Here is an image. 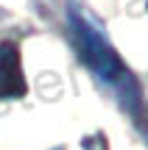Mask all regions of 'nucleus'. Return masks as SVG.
<instances>
[{"label": "nucleus", "instance_id": "obj_1", "mask_svg": "<svg viewBox=\"0 0 148 150\" xmlns=\"http://www.w3.org/2000/svg\"><path fill=\"white\" fill-rule=\"evenodd\" d=\"M76 36H78L81 56L87 59V64L92 67V70L101 75V78L112 81V83H123V81H129V72H126V67L120 64L117 53H115V50H112L109 45H106L104 39H101L98 33L92 31V28H87L84 22L76 20Z\"/></svg>", "mask_w": 148, "mask_h": 150}, {"label": "nucleus", "instance_id": "obj_2", "mask_svg": "<svg viewBox=\"0 0 148 150\" xmlns=\"http://www.w3.org/2000/svg\"><path fill=\"white\" fill-rule=\"evenodd\" d=\"M25 75L20 64V50L14 42L0 45V100H11V97L25 95Z\"/></svg>", "mask_w": 148, "mask_h": 150}]
</instances>
